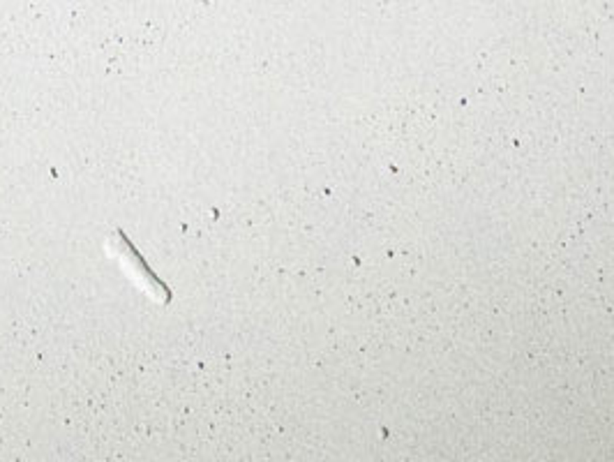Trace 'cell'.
I'll return each instance as SVG.
<instances>
[{"instance_id":"cell-1","label":"cell","mask_w":614,"mask_h":462,"mask_svg":"<svg viewBox=\"0 0 614 462\" xmlns=\"http://www.w3.org/2000/svg\"><path fill=\"white\" fill-rule=\"evenodd\" d=\"M104 252L121 266L123 275L127 277L148 301H153L155 305H169L171 289L150 270L146 259L136 252V248L132 245V241L121 229H114L107 234V239H104Z\"/></svg>"}]
</instances>
